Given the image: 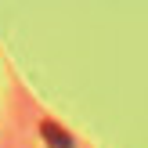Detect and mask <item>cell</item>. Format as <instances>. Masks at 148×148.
Segmentation results:
<instances>
[{
  "label": "cell",
  "mask_w": 148,
  "mask_h": 148,
  "mask_svg": "<svg viewBox=\"0 0 148 148\" xmlns=\"http://www.w3.org/2000/svg\"><path fill=\"white\" fill-rule=\"evenodd\" d=\"M40 137H43V145H47V148H72L69 130H62L54 119H43V123H40Z\"/></svg>",
  "instance_id": "obj_1"
}]
</instances>
